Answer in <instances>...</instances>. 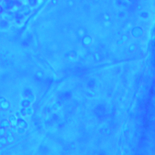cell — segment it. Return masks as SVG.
Instances as JSON below:
<instances>
[{
    "label": "cell",
    "instance_id": "5",
    "mask_svg": "<svg viewBox=\"0 0 155 155\" xmlns=\"http://www.w3.org/2000/svg\"><path fill=\"white\" fill-rule=\"evenodd\" d=\"M16 1H18V2H19V3H20V4H22V3H21V1H20V0H16Z\"/></svg>",
    "mask_w": 155,
    "mask_h": 155
},
{
    "label": "cell",
    "instance_id": "6",
    "mask_svg": "<svg viewBox=\"0 0 155 155\" xmlns=\"http://www.w3.org/2000/svg\"><path fill=\"white\" fill-rule=\"evenodd\" d=\"M2 0H0V4H1V2H2Z\"/></svg>",
    "mask_w": 155,
    "mask_h": 155
},
{
    "label": "cell",
    "instance_id": "2",
    "mask_svg": "<svg viewBox=\"0 0 155 155\" xmlns=\"http://www.w3.org/2000/svg\"><path fill=\"white\" fill-rule=\"evenodd\" d=\"M4 17L7 20H13L15 18V14L10 10H5L4 13Z\"/></svg>",
    "mask_w": 155,
    "mask_h": 155
},
{
    "label": "cell",
    "instance_id": "1",
    "mask_svg": "<svg viewBox=\"0 0 155 155\" xmlns=\"http://www.w3.org/2000/svg\"><path fill=\"white\" fill-rule=\"evenodd\" d=\"M1 5L4 10H10L16 5H20L21 4L16 0H2Z\"/></svg>",
    "mask_w": 155,
    "mask_h": 155
},
{
    "label": "cell",
    "instance_id": "3",
    "mask_svg": "<svg viewBox=\"0 0 155 155\" xmlns=\"http://www.w3.org/2000/svg\"><path fill=\"white\" fill-rule=\"evenodd\" d=\"M28 5L30 7H35L37 5L38 0H27Z\"/></svg>",
    "mask_w": 155,
    "mask_h": 155
},
{
    "label": "cell",
    "instance_id": "4",
    "mask_svg": "<svg viewBox=\"0 0 155 155\" xmlns=\"http://www.w3.org/2000/svg\"><path fill=\"white\" fill-rule=\"evenodd\" d=\"M4 11V8H2V5H1V4H0V14H1V13H2Z\"/></svg>",
    "mask_w": 155,
    "mask_h": 155
}]
</instances>
